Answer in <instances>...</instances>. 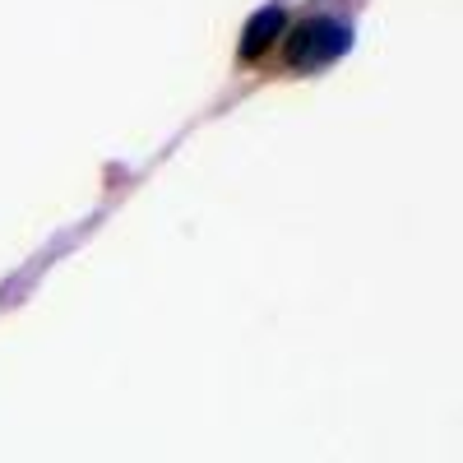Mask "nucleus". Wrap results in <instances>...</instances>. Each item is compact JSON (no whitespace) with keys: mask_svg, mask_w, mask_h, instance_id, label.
Here are the masks:
<instances>
[{"mask_svg":"<svg viewBox=\"0 0 463 463\" xmlns=\"http://www.w3.org/2000/svg\"><path fill=\"white\" fill-rule=\"evenodd\" d=\"M347 47H353V28H347L343 19L334 14H316V19H301L292 33H288V43H283V61L288 70H325L334 65Z\"/></svg>","mask_w":463,"mask_h":463,"instance_id":"f257e3e1","label":"nucleus"},{"mask_svg":"<svg viewBox=\"0 0 463 463\" xmlns=\"http://www.w3.org/2000/svg\"><path fill=\"white\" fill-rule=\"evenodd\" d=\"M283 33H288V10L279 5V0L264 5V10H255L246 19V28H241V61H260Z\"/></svg>","mask_w":463,"mask_h":463,"instance_id":"f03ea898","label":"nucleus"}]
</instances>
